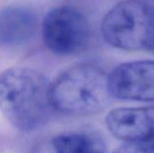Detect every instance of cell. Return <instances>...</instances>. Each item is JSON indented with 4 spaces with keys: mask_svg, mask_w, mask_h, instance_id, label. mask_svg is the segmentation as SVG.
<instances>
[{
    "mask_svg": "<svg viewBox=\"0 0 154 153\" xmlns=\"http://www.w3.org/2000/svg\"><path fill=\"white\" fill-rule=\"evenodd\" d=\"M106 124L119 140L154 142V106L114 109L107 115Z\"/></svg>",
    "mask_w": 154,
    "mask_h": 153,
    "instance_id": "obj_6",
    "label": "cell"
},
{
    "mask_svg": "<svg viewBox=\"0 0 154 153\" xmlns=\"http://www.w3.org/2000/svg\"><path fill=\"white\" fill-rule=\"evenodd\" d=\"M52 144L56 153H106L103 140L90 133H66L56 136Z\"/></svg>",
    "mask_w": 154,
    "mask_h": 153,
    "instance_id": "obj_8",
    "label": "cell"
},
{
    "mask_svg": "<svg viewBox=\"0 0 154 153\" xmlns=\"http://www.w3.org/2000/svg\"><path fill=\"white\" fill-rule=\"evenodd\" d=\"M37 16L28 7L9 5L0 11V43L15 46L26 42L35 32Z\"/></svg>",
    "mask_w": 154,
    "mask_h": 153,
    "instance_id": "obj_7",
    "label": "cell"
},
{
    "mask_svg": "<svg viewBox=\"0 0 154 153\" xmlns=\"http://www.w3.org/2000/svg\"><path fill=\"white\" fill-rule=\"evenodd\" d=\"M154 7L141 0H125L104 17L101 32L111 46L124 50H147Z\"/></svg>",
    "mask_w": 154,
    "mask_h": 153,
    "instance_id": "obj_3",
    "label": "cell"
},
{
    "mask_svg": "<svg viewBox=\"0 0 154 153\" xmlns=\"http://www.w3.org/2000/svg\"><path fill=\"white\" fill-rule=\"evenodd\" d=\"M110 95L130 101H154V60L131 61L119 65L108 75Z\"/></svg>",
    "mask_w": 154,
    "mask_h": 153,
    "instance_id": "obj_5",
    "label": "cell"
},
{
    "mask_svg": "<svg viewBox=\"0 0 154 153\" xmlns=\"http://www.w3.org/2000/svg\"><path fill=\"white\" fill-rule=\"evenodd\" d=\"M111 98L108 75L90 62L68 69L51 84L53 109L68 115L97 114L109 105Z\"/></svg>",
    "mask_w": 154,
    "mask_h": 153,
    "instance_id": "obj_2",
    "label": "cell"
},
{
    "mask_svg": "<svg viewBox=\"0 0 154 153\" xmlns=\"http://www.w3.org/2000/svg\"><path fill=\"white\" fill-rule=\"evenodd\" d=\"M42 34L44 44L51 52L69 56L86 49L90 39V27L79 10L60 6L51 10L44 17Z\"/></svg>",
    "mask_w": 154,
    "mask_h": 153,
    "instance_id": "obj_4",
    "label": "cell"
},
{
    "mask_svg": "<svg viewBox=\"0 0 154 153\" xmlns=\"http://www.w3.org/2000/svg\"><path fill=\"white\" fill-rule=\"evenodd\" d=\"M114 153H154V142H126Z\"/></svg>",
    "mask_w": 154,
    "mask_h": 153,
    "instance_id": "obj_9",
    "label": "cell"
},
{
    "mask_svg": "<svg viewBox=\"0 0 154 153\" xmlns=\"http://www.w3.org/2000/svg\"><path fill=\"white\" fill-rule=\"evenodd\" d=\"M147 51H151V52L154 53V19L153 23H152V32H151V37H150V41H149V44H148Z\"/></svg>",
    "mask_w": 154,
    "mask_h": 153,
    "instance_id": "obj_10",
    "label": "cell"
},
{
    "mask_svg": "<svg viewBox=\"0 0 154 153\" xmlns=\"http://www.w3.org/2000/svg\"><path fill=\"white\" fill-rule=\"evenodd\" d=\"M0 109L17 129L34 130L43 125L54 110L51 84L33 69H8L0 75Z\"/></svg>",
    "mask_w": 154,
    "mask_h": 153,
    "instance_id": "obj_1",
    "label": "cell"
}]
</instances>
